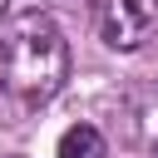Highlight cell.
<instances>
[{
    "mask_svg": "<svg viewBox=\"0 0 158 158\" xmlns=\"http://www.w3.org/2000/svg\"><path fill=\"white\" fill-rule=\"evenodd\" d=\"M128 118H133V138H138L148 153H158V79L143 84V89L128 99Z\"/></svg>",
    "mask_w": 158,
    "mask_h": 158,
    "instance_id": "obj_3",
    "label": "cell"
},
{
    "mask_svg": "<svg viewBox=\"0 0 158 158\" xmlns=\"http://www.w3.org/2000/svg\"><path fill=\"white\" fill-rule=\"evenodd\" d=\"M94 20H99V40L128 54L158 30V0H99Z\"/></svg>",
    "mask_w": 158,
    "mask_h": 158,
    "instance_id": "obj_2",
    "label": "cell"
},
{
    "mask_svg": "<svg viewBox=\"0 0 158 158\" xmlns=\"http://www.w3.org/2000/svg\"><path fill=\"white\" fill-rule=\"evenodd\" d=\"M69 79V40L44 10H20L0 30V114L20 123L44 109Z\"/></svg>",
    "mask_w": 158,
    "mask_h": 158,
    "instance_id": "obj_1",
    "label": "cell"
},
{
    "mask_svg": "<svg viewBox=\"0 0 158 158\" xmlns=\"http://www.w3.org/2000/svg\"><path fill=\"white\" fill-rule=\"evenodd\" d=\"M5 5H10V0H0V15H5Z\"/></svg>",
    "mask_w": 158,
    "mask_h": 158,
    "instance_id": "obj_6",
    "label": "cell"
},
{
    "mask_svg": "<svg viewBox=\"0 0 158 158\" xmlns=\"http://www.w3.org/2000/svg\"><path fill=\"white\" fill-rule=\"evenodd\" d=\"M49 5H84V0H49Z\"/></svg>",
    "mask_w": 158,
    "mask_h": 158,
    "instance_id": "obj_5",
    "label": "cell"
},
{
    "mask_svg": "<svg viewBox=\"0 0 158 158\" xmlns=\"http://www.w3.org/2000/svg\"><path fill=\"white\" fill-rule=\"evenodd\" d=\"M54 153H59V158H104V133H99L94 123H69V128L59 133Z\"/></svg>",
    "mask_w": 158,
    "mask_h": 158,
    "instance_id": "obj_4",
    "label": "cell"
}]
</instances>
